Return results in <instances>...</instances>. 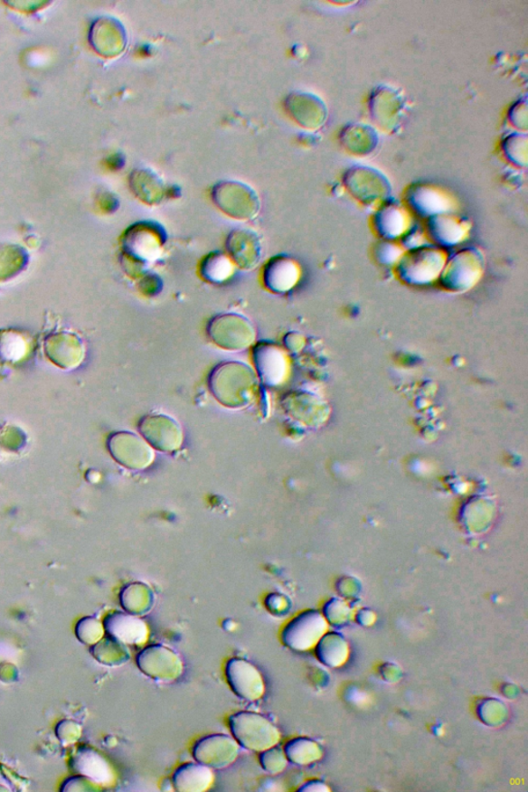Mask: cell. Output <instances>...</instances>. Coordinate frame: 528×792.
I'll list each match as a JSON object with an SVG mask.
<instances>
[{"mask_svg":"<svg viewBox=\"0 0 528 792\" xmlns=\"http://www.w3.org/2000/svg\"><path fill=\"white\" fill-rule=\"evenodd\" d=\"M207 333L217 347L230 352L250 347L256 337L252 322L238 313L217 315L209 322Z\"/></svg>","mask_w":528,"mask_h":792,"instance_id":"3957f363","label":"cell"},{"mask_svg":"<svg viewBox=\"0 0 528 792\" xmlns=\"http://www.w3.org/2000/svg\"><path fill=\"white\" fill-rule=\"evenodd\" d=\"M203 274L210 282H223L232 274V266L224 255H212L204 261Z\"/></svg>","mask_w":528,"mask_h":792,"instance_id":"e0dca14e","label":"cell"},{"mask_svg":"<svg viewBox=\"0 0 528 792\" xmlns=\"http://www.w3.org/2000/svg\"><path fill=\"white\" fill-rule=\"evenodd\" d=\"M144 437L149 439L152 445L160 450L171 451L178 447L182 441V430L180 425L164 414L146 416L139 425Z\"/></svg>","mask_w":528,"mask_h":792,"instance_id":"ba28073f","label":"cell"},{"mask_svg":"<svg viewBox=\"0 0 528 792\" xmlns=\"http://www.w3.org/2000/svg\"><path fill=\"white\" fill-rule=\"evenodd\" d=\"M225 674L232 692L241 700L259 701L266 693L262 674L258 667L246 659L238 657L230 659L226 664Z\"/></svg>","mask_w":528,"mask_h":792,"instance_id":"8992f818","label":"cell"},{"mask_svg":"<svg viewBox=\"0 0 528 792\" xmlns=\"http://www.w3.org/2000/svg\"><path fill=\"white\" fill-rule=\"evenodd\" d=\"M95 651L99 662L107 665H121L129 658L128 651L124 644L116 639H108L99 643Z\"/></svg>","mask_w":528,"mask_h":792,"instance_id":"d6986e66","label":"cell"},{"mask_svg":"<svg viewBox=\"0 0 528 792\" xmlns=\"http://www.w3.org/2000/svg\"><path fill=\"white\" fill-rule=\"evenodd\" d=\"M215 781L212 768L200 762H187L173 775V786L181 792H203L209 790Z\"/></svg>","mask_w":528,"mask_h":792,"instance_id":"7c38bea8","label":"cell"},{"mask_svg":"<svg viewBox=\"0 0 528 792\" xmlns=\"http://www.w3.org/2000/svg\"><path fill=\"white\" fill-rule=\"evenodd\" d=\"M83 623L82 640L86 643H97L104 636L105 628L95 619H86Z\"/></svg>","mask_w":528,"mask_h":792,"instance_id":"44dd1931","label":"cell"},{"mask_svg":"<svg viewBox=\"0 0 528 792\" xmlns=\"http://www.w3.org/2000/svg\"><path fill=\"white\" fill-rule=\"evenodd\" d=\"M210 386L212 394L224 406L243 408L252 401L258 378L248 364L229 362L212 371Z\"/></svg>","mask_w":528,"mask_h":792,"instance_id":"6da1fadb","label":"cell"},{"mask_svg":"<svg viewBox=\"0 0 528 792\" xmlns=\"http://www.w3.org/2000/svg\"><path fill=\"white\" fill-rule=\"evenodd\" d=\"M122 606L132 615H142L150 610L152 592L146 585L132 584L122 592Z\"/></svg>","mask_w":528,"mask_h":792,"instance_id":"5bb4252c","label":"cell"},{"mask_svg":"<svg viewBox=\"0 0 528 792\" xmlns=\"http://www.w3.org/2000/svg\"><path fill=\"white\" fill-rule=\"evenodd\" d=\"M239 753L240 744L236 739L223 733L203 737L193 747V758L197 762L217 769L232 765Z\"/></svg>","mask_w":528,"mask_h":792,"instance_id":"5b68a950","label":"cell"},{"mask_svg":"<svg viewBox=\"0 0 528 792\" xmlns=\"http://www.w3.org/2000/svg\"><path fill=\"white\" fill-rule=\"evenodd\" d=\"M292 273L289 263L280 259H271L264 270V282L271 291H286L292 285Z\"/></svg>","mask_w":528,"mask_h":792,"instance_id":"9a60e30c","label":"cell"},{"mask_svg":"<svg viewBox=\"0 0 528 792\" xmlns=\"http://www.w3.org/2000/svg\"><path fill=\"white\" fill-rule=\"evenodd\" d=\"M230 729L237 742L251 751L262 752L281 740L280 731L267 717L247 711L231 716Z\"/></svg>","mask_w":528,"mask_h":792,"instance_id":"7a4b0ae2","label":"cell"},{"mask_svg":"<svg viewBox=\"0 0 528 792\" xmlns=\"http://www.w3.org/2000/svg\"><path fill=\"white\" fill-rule=\"evenodd\" d=\"M107 632L124 645L141 646L148 641L150 630L146 623L130 613L116 612L105 621Z\"/></svg>","mask_w":528,"mask_h":792,"instance_id":"9c48e42d","label":"cell"},{"mask_svg":"<svg viewBox=\"0 0 528 792\" xmlns=\"http://www.w3.org/2000/svg\"><path fill=\"white\" fill-rule=\"evenodd\" d=\"M284 752L288 760L297 765H306L315 760L316 746L309 740L296 739L286 745Z\"/></svg>","mask_w":528,"mask_h":792,"instance_id":"ac0fdd59","label":"cell"},{"mask_svg":"<svg viewBox=\"0 0 528 792\" xmlns=\"http://www.w3.org/2000/svg\"><path fill=\"white\" fill-rule=\"evenodd\" d=\"M324 620L319 615L305 613L285 627L282 640L292 650L305 651L314 646L324 632Z\"/></svg>","mask_w":528,"mask_h":792,"instance_id":"52a82bcc","label":"cell"},{"mask_svg":"<svg viewBox=\"0 0 528 792\" xmlns=\"http://www.w3.org/2000/svg\"><path fill=\"white\" fill-rule=\"evenodd\" d=\"M83 772L100 784H109L114 781L115 775L111 766L105 759L93 751L83 755Z\"/></svg>","mask_w":528,"mask_h":792,"instance_id":"2e32d148","label":"cell"},{"mask_svg":"<svg viewBox=\"0 0 528 792\" xmlns=\"http://www.w3.org/2000/svg\"><path fill=\"white\" fill-rule=\"evenodd\" d=\"M255 364L258 366L260 375L268 383L278 379V372L282 369L283 359L278 351L273 346L259 344L255 349Z\"/></svg>","mask_w":528,"mask_h":792,"instance_id":"4fadbf2b","label":"cell"},{"mask_svg":"<svg viewBox=\"0 0 528 792\" xmlns=\"http://www.w3.org/2000/svg\"><path fill=\"white\" fill-rule=\"evenodd\" d=\"M137 664L146 676L156 681L179 679L184 671L180 656L163 645H151L139 652Z\"/></svg>","mask_w":528,"mask_h":792,"instance_id":"277c9868","label":"cell"},{"mask_svg":"<svg viewBox=\"0 0 528 792\" xmlns=\"http://www.w3.org/2000/svg\"><path fill=\"white\" fill-rule=\"evenodd\" d=\"M215 202L226 214L241 220L253 218L259 208L258 197L245 189L217 190Z\"/></svg>","mask_w":528,"mask_h":792,"instance_id":"30bf717a","label":"cell"},{"mask_svg":"<svg viewBox=\"0 0 528 792\" xmlns=\"http://www.w3.org/2000/svg\"><path fill=\"white\" fill-rule=\"evenodd\" d=\"M227 247L231 258L241 269L251 270L259 266L261 259V246L252 232L240 231L232 232Z\"/></svg>","mask_w":528,"mask_h":792,"instance_id":"8fae6325","label":"cell"},{"mask_svg":"<svg viewBox=\"0 0 528 792\" xmlns=\"http://www.w3.org/2000/svg\"><path fill=\"white\" fill-rule=\"evenodd\" d=\"M259 761L264 771L269 774L281 773L288 766V758H286L285 752L277 745L262 751Z\"/></svg>","mask_w":528,"mask_h":792,"instance_id":"ffe728a7","label":"cell"}]
</instances>
